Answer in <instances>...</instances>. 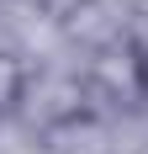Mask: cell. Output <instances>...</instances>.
I'll use <instances>...</instances> for the list:
<instances>
[{"mask_svg": "<svg viewBox=\"0 0 148 154\" xmlns=\"http://www.w3.org/2000/svg\"><path fill=\"white\" fill-rule=\"evenodd\" d=\"M143 101H148V53H143Z\"/></svg>", "mask_w": 148, "mask_h": 154, "instance_id": "obj_4", "label": "cell"}, {"mask_svg": "<svg viewBox=\"0 0 148 154\" xmlns=\"http://www.w3.org/2000/svg\"><path fill=\"white\" fill-rule=\"evenodd\" d=\"M85 96L106 106H132L143 101V48L132 43H101L85 64Z\"/></svg>", "mask_w": 148, "mask_h": 154, "instance_id": "obj_1", "label": "cell"}, {"mask_svg": "<svg viewBox=\"0 0 148 154\" xmlns=\"http://www.w3.org/2000/svg\"><path fill=\"white\" fill-rule=\"evenodd\" d=\"M27 101V64L16 59V53H5L0 48V117L5 112H16Z\"/></svg>", "mask_w": 148, "mask_h": 154, "instance_id": "obj_2", "label": "cell"}, {"mask_svg": "<svg viewBox=\"0 0 148 154\" xmlns=\"http://www.w3.org/2000/svg\"><path fill=\"white\" fill-rule=\"evenodd\" d=\"M53 21H69V16H79V11H90V0H37Z\"/></svg>", "mask_w": 148, "mask_h": 154, "instance_id": "obj_3", "label": "cell"}]
</instances>
